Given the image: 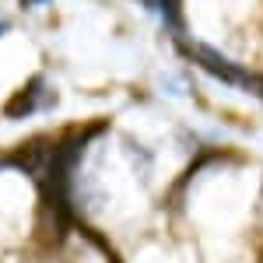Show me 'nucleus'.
<instances>
[{"label": "nucleus", "instance_id": "3", "mask_svg": "<svg viewBox=\"0 0 263 263\" xmlns=\"http://www.w3.org/2000/svg\"><path fill=\"white\" fill-rule=\"evenodd\" d=\"M25 4H28V7H35V4H49V0H25Z\"/></svg>", "mask_w": 263, "mask_h": 263}, {"label": "nucleus", "instance_id": "2", "mask_svg": "<svg viewBox=\"0 0 263 263\" xmlns=\"http://www.w3.org/2000/svg\"><path fill=\"white\" fill-rule=\"evenodd\" d=\"M144 7L147 11H155V14H162V21L168 28H182L179 21V0H144Z\"/></svg>", "mask_w": 263, "mask_h": 263}, {"label": "nucleus", "instance_id": "1", "mask_svg": "<svg viewBox=\"0 0 263 263\" xmlns=\"http://www.w3.org/2000/svg\"><path fill=\"white\" fill-rule=\"evenodd\" d=\"M182 49H186V57H190V60L200 63L203 70H207V74H214L218 81L232 84V88H242V91H249V95H256V91H260L263 74H249L246 67L232 63L228 57H221L218 49H211V46H200V42H186Z\"/></svg>", "mask_w": 263, "mask_h": 263}]
</instances>
